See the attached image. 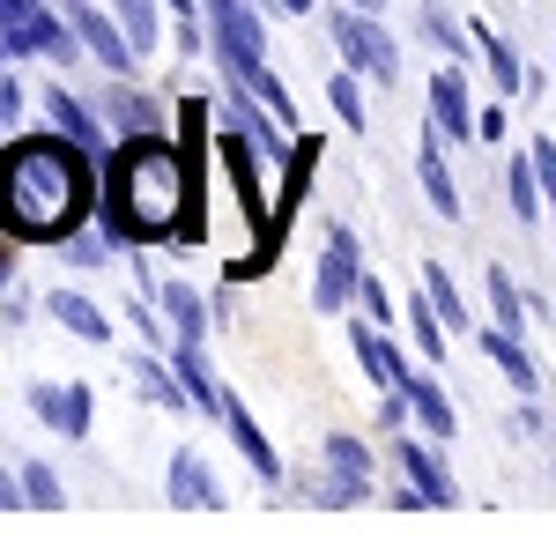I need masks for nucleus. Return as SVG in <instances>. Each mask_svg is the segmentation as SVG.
Here are the masks:
<instances>
[{
	"mask_svg": "<svg viewBox=\"0 0 556 556\" xmlns=\"http://www.w3.org/2000/svg\"><path fill=\"white\" fill-rule=\"evenodd\" d=\"M89 149L67 134H23L0 149V230L15 238H67L89 215Z\"/></svg>",
	"mask_w": 556,
	"mask_h": 556,
	"instance_id": "obj_1",
	"label": "nucleus"
},
{
	"mask_svg": "<svg viewBox=\"0 0 556 556\" xmlns=\"http://www.w3.org/2000/svg\"><path fill=\"white\" fill-rule=\"evenodd\" d=\"M104 230L134 245V238H172V230H201L193 215V172L164 134H141L112 156V193H104Z\"/></svg>",
	"mask_w": 556,
	"mask_h": 556,
	"instance_id": "obj_2",
	"label": "nucleus"
},
{
	"mask_svg": "<svg viewBox=\"0 0 556 556\" xmlns=\"http://www.w3.org/2000/svg\"><path fill=\"white\" fill-rule=\"evenodd\" d=\"M327 30H334V52H342L356 75H371V83H401V45H393V30H386L379 15L342 8V15H327Z\"/></svg>",
	"mask_w": 556,
	"mask_h": 556,
	"instance_id": "obj_3",
	"label": "nucleus"
},
{
	"mask_svg": "<svg viewBox=\"0 0 556 556\" xmlns=\"http://www.w3.org/2000/svg\"><path fill=\"white\" fill-rule=\"evenodd\" d=\"M356 282H364V253H356V230H349V223H327V253H319V282H312V304H319V312H349V304H356Z\"/></svg>",
	"mask_w": 556,
	"mask_h": 556,
	"instance_id": "obj_4",
	"label": "nucleus"
},
{
	"mask_svg": "<svg viewBox=\"0 0 556 556\" xmlns=\"http://www.w3.org/2000/svg\"><path fill=\"white\" fill-rule=\"evenodd\" d=\"M67 23H75V38H83V52H97L112 75H134V38L119 15H104L97 0H67Z\"/></svg>",
	"mask_w": 556,
	"mask_h": 556,
	"instance_id": "obj_5",
	"label": "nucleus"
},
{
	"mask_svg": "<svg viewBox=\"0 0 556 556\" xmlns=\"http://www.w3.org/2000/svg\"><path fill=\"white\" fill-rule=\"evenodd\" d=\"M67 23L45 8V0H0V52L8 60H30V52H52Z\"/></svg>",
	"mask_w": 556,
	"mask_h": 556,
	"instance_id": "obj_6",
	"label": "nucleus"
},
{
	"mask_svg": "<svg viewBox=\"0 0 556 556\" xmlns=\"http://www.w3.org/2000/svg\"><path fill=\"white\" fill-rule=\"evenodd\" d=\"M30 416H38L52 438H89L97 401H89V386H30Z\"/></svg>",
	"mask_w": 556,
	"mask_h": 556,
	"instance_id": "obj_7",
	"label": "nucleus"
},
{
	"mask_svg": "<svg viewBox=\"0 0 556 556\" xmlns=\"http://www.w3.org/2000/svg\"><path fill=\"white\" fill-rule=\"evenodd\" d=\"M430 445H438V438H430ZM430 445H424V438H408V430H401V438H393V460H401V475H408V482L424 490L430 505H460V482L445 475V460H438Z\"/></svg>",
	"mask_w": 556,
	"mask_h": 556,
	"instance_id": "obj_8",
	"label": "nucleus"
},
{
	"mask_svg": "<svg viewBox=\"0 0 556 556\" xmlns=\"http://www.w3.org/2000/svg\"><path fill=\"white\" fill-rule=\"evenodd\" d=\"M416 178H424V201L445 223H460V186H453V164H445V134L424 127V141H416Z\"/></svg>",
	"mask_w": 556,
	"mask_h": 556,
	"instance_id": "obj_9",
	"label": "nucleus"
},
{
	"mask_svg": "<svg viewBox=\"0 0 556 556\" xmlns=\"http://www.w3.org/2000/svg\"><path fill=\"white\" fill-rule=\"evenodd\" d=\"M430 127L445 134V141H475L468 75H460V67H438V75H430Z\"/></svg>",
	"mask_w": 556,
	"mask_h": 556,
	"instance_id": "obj_10",
	"label": "nucleus"
},
{
	"mask_svg": "<svg viewBox=\"0 0 556 556\" xmlns=\"http://www.w3.org/2000/svg\"><path fill=\"white\" fill-rule=\"evenodd\" d=\"M393 393H408V408H416V424H424V438H453L460 430V416H453V401H445V386L430 379V371H401V386Z\"/></svg>",
	"mask_w": 556,
	"mask_h": 556,
	"instance_id": "obj_11",
	"label": "nucleus"
},
{
	"mask_svg": "<svg viewBox=\"0 0 556 556\" xmlns=\"http://www.w3.org/2000/svg\"><path fill=\"white\" fill-rule=\"evenodd\" d=\"M223 424H230V445H238V453L253 460V475H260V482H282V460H275L267 430H260L253 416H245V401H230V393H223Z\"/></svg>",
	"mask_w": 556,
	"mask_h": 556,
	"instance_id": "obj_12",
	"label": "nucleus"
},
{
	"mask_svg": "<svg viewBox=\"0 0 556 556\" xmlns=\"http://www.w3.org/2000/svg\"><path fill=\"white\" fill-rule=\"evenodd\" d=\"M45 119H52V134H67V141H83L89 156L104 149V127H97V112H89L83 97H67V89H60V83L45 89Z\"/></svg>",
	"mask_w": 556,
	"mask_h": 556,
	"instance_id": "obj_13",
	"label": "nucleus"
},
{
	"mask_svg": "<svg viewBox=\"0 0 556 556\" xmlns=\"http://www.w3.org/2000/svg\"><path fill=\"white\" fill-rule=\"evenodd\" d=\"M164 482H172V505H193V513H223V490H215V475H208V460H201V453H178Z\"/></svg>",
	"mask_w": 556,
	"mask_h": 556,
	"instance_id": "obj_14",
	"label": "nucleus"
},
{
	"mask_svg": "<svg viewBox=\"0 0 556 556\" xmlns=\"http://www.w3.org/2000/svg\"><path fill=\"white\" fill-rule=\"evenodd\" d=\"M482 356L513 379V393H542V371H534V356H527V342L519 334H505V327H482Z\"/></svg>",
	"mask_w": 556,
	"mask_h": 556,
	"instance_id": "obj_15",
	"label": "nucleus"
},
{
	"mask_svg": "<svg viewBox=\"0 0 556 556\" xmlns=\"http://www.w3.org/2000/svg\"><path fill=\"white\" fill-rule=\"evenodd\" d=\"M349 349H356L364 379H371V386H386V393H393V386H401V371H408V364H401V356L386 349V334L371 327V319H356V327H349Z\"/></svg>",
	"mask_w": 556,
	"mask_h": 556,
	"instance_id": "obj_16",
	"label": "nucleus"
},
{
	"mask_svg": "<svg viewBox=\"0 0 556 556\" xmlns=\"http://www.w3.org/2000/svg\"><path fill=\"white\" fill-rule=\"evenodd\" d=\"M172 371H178V386L193 393V408L223 416V386H215V371H208V356H201V342H172Z\"/></svg>",
	"mask_w": 556,
	"mask_h": 556,
	"instance_id": "obj_17",
	"label": "nucleus"
},
{
	"mask_svg": "<svg viewBox=\"0 0 556 556\" xmlns=\"http://www.w3.org/2000/svg\"><path fill=\"white\" fill-rule=\"evenodd\" d=\"M104 119L127 134V141H141V134H164V112H156V104H149L141 89H127V83L104 89Z\"/></svg>",
	"mask_w": 556,
	"mask_h": 556,
	"instance_id": "obj_18",
	"label": "nucleus"
},
{
	"mask_svg": "<svg viewBox=\"0 0 556 556\" xmlns=\"http://www.w3.org/2000/svg\"><path fill=\"white\" fill-rule=\"evenodd\" d=\"M482 290H490V327H505V334H527V319L542 312V304L519 298V282L505 275V267H490V275H482Z\"/></svg>",
	"mask_w": 556,
	"mask_h": 556,
	"instance_id": "obj_19",
	"label": "nucleus"
},
{
	"mask_svg": "<svg viewBox=\"0 0 556 556\" xmlns=\"http://www.w3.org/2000/svg\"><path fill=\"white\" fill-rule=\"evenodd\" d=\"M319 453H327V475H334V482H349L356 497H371V453H364L349 430H327V445H319Z\"/></svg>",
	"mask_w": 556,
	"mask_h": 556,
	"instance_id": "obj_20",
	"label": "nucleus"
},
{
	"mask_svg": "<svg viewBox=\"0 0 556 556\" xmlns=\"http://www.w3.org/2000/svg\"><path fill=\"white\" fill-rule=\"evenodd\" d=\"M45 312H52L67 334H83V342H112V319H104L89 298H75V290H52V298H45Z\"/></svg>",
	"mask_w": 556,
	"mask_h": 556,
	"instance_id": "obj_21",
	"label": "nucleus"
},
{
	"mask_svg": "<svg viewBox=\"0 0 556 556\" xmlns=\"http://www.w3.org/2000/svg\"><path fill=\"white\" fill-rule=\"evenodd\" d=\"M156 304H164V319H172V342H201V334H208V304L193 298L186 282H164Z\"/></svg>",
	"mask_w": 556,
	"mask_h": 556,
	"instance_id": "obj_22",
	"label": "nucleus"
},
{
	"mask_svg": "<svg viewBox=\"0 0 556 556\" xmlns=\"http://www.w3.org/2000/svg\"><path fill=\"white\" fill-rule=\"evenodd\" d=\"M127 371L141 379V393H149L156 408H172V416H186V408H193V393L178 386V371H172V364H156V356H134Z\"/></svg>",
	"mask_w": 556,
	"mask_h": 556,
	"instance_id": "obj_23",
	"label": "nucleus"
},
{
	"mask_svg": "<svg viewBox=\"0 0 556 556\" xmlns=\"http://www.w3.org/2000/svg\"><path fill=\"white\" fill-rule=\"evenodd\" d=\"M408 327H416V342H424V364L438 371V364H445V319H438L430 290H416V298H408Z\"/></svg>",
	"mask_w": 556,
	"mask_h": 556,
	"instance_id": "obj_24",
	"label": "nucleus"
},
{
	"mask_svg": "<svg viewBox=\"0 0 556 556\" xmlns=\"http://www.w3.org/2000/svg\"><path fill=\"white\" fill-rule=\"evenodd\" d=\"M475 45H482V60H490V83L505 89V97H513V89H527V75H519V52L497 38V30H475Z\"/></svg>",
	"mask_w": 556,
	"mask_h": 556,
	"instance_id": "obj_25",
	"label": "nucleus"
},
{
	"mask_svg": "<svg viewBox=\"0 0 556 556\" xmlns=\"http://www.w3.org/2000/svg\"><path fill=\"white\" fill-rule=\"evenodd\" d=\"M534 186H542L534 156H519L513 172H505V193H513V215H519V223H542V193H534Z\"/></svg>",
	"mask_w": 556,
	"mask_h": 556,
	"instance_id": "obj_26",
	"label": "nucleus"
},
{
	"mask_svg": "<svg viewBox=\"0 0 556 556\" xmlns=\"http://www.w3.org/2000/svg\"><path fill=\"white\" fill-rule=\"evenodd\" d=\"M23 505H38V513H60V505H67V490H60V475L45 468V460H23Z\"/></svg>",
	"mask_w": 556,
	"mask_h": 556,
	"instance_id": "obj_27",
	"label": "nucleus"
},
{
	"mask_svg": "<svg viewBox=\"0 0 556 556\" xmlns=\"http://www.w3.org/2000/svg\"><path fill=\"white\" fill-rule=\"evenodd\" d=\"M327 104H334V119H342L349 134H364V89H356V67L327 75Z\"/></svg>",
	"mask_w": 556,
	"mask_h": 556,
	"instance_id": "obj_28",
	"label": "nucleus"
},
{
	"mask_svg": "<svg viewBox=\"0 0 556 556\" xmlns=\"http://www.w3.org/2000/svg\"><path fill=\"white\" fill-rule=\"evenodd\" d=\"M424 290H430V304H438V319H445V327H468V304H460L453 275H445L438 260H424Z\"/></svg>",
	"mask_w": 556,
	"mask_h": 556,
	"instance_id": "obj_29",
	"label": "nucleus"
},
{
	"mask_svg": "<svg viewBox=\"0 0 556 556\" xmlns=\"http://www.w3.org/2000/svg\"><path fill=\"white\" fill-rule=\"evenodd\" d=\"M112 245H119L112 230H83V223L67 230V260H75V267H104V260H112Z\"/></svg>",
	"mask_w": 556,
	"mask_h": 556,
	"instance_id": "obj_30",
	"label": "nucleus"
},
{
	"mask_svg": "<svg viewBox=\"0 0 556 556\" xmlns=\"http://www.w3.org/2000/svg\"><path fill=\"white\" fill-rule=\"evenodd\" d=\"M112 8H119V23H127L134 52H149V45H156V0H112Z\"/></svg>",
	"mask_w": 556,
	"mask_h": 556,
	"instance_id": "obj_31",
	"label": "nucleus"
},
{
	"mask_svg": "<svg viewBox=\"0 0 556 556\" xmlns=\"http://www.w3.org/2000/svg\"><path fill=\"white\" fill-rule=\"evenodd\" d=\"M356 304H364V319H371V327H393V298H386L379 275H364V282H356Z\"/></svg>",
	"mask_w": 556,
	"mask_h": 556,
	"instance_id": "obj_32",
	"label": "nucleus"
},
{
	"mask_svg": "<svg viewBox=\"0 0 556 556\" xmlns=\"http://www.w3.org/2000/svg\"><path fill=\"white\" fill-rule=\"evenodd\" d=\"M424 30H430V38H438V45H445V52H460V45H468V38H460V30H453V15H445L438 0H424Z\"/></svg>",
	"mask_w": 556,
	"mask_h": 556,
	"instance_id": "obj_33",
	"label": "nucleus"
},
{
	"mask_svg": "<svg viewBox=\"0 0 556 556\" xmlns=\"http://www.w3.org/2000/svg\"><path fill=\"white\" fill-rule=\"evenodd\" d=\"M15 119H23V89L15 75H0V134H15Z\"/></svg>",
	"mask_w": 556,
	"mask_h": 556,
	"instance_id": "obj_34",
	"label": "nucleus"
},
{
	"mask_svg": "<svg viewBox=\"0 0 556 556\" xmlns=\"http://www.w3.org/2000/svg\"><path fill=\"white\" fill-rule=\"evenodd\" d=\"M534 172H542V193H549V208H556V141H534Z\"/></svg>",
	"mask_w": 556,
	"mask_h": 556,
	"instance_id": "obj_35",
	"label": "nucleus"
},
{
	"mask_svg": "<svg viewBox=\"0 0 556 556\" xmlns=\"http://www.w3.org/2000/svg\"><path fill=\"white\" fill-rule=\"evenodd\" d=\"M519 438H542V430H549V416H542V408H534V393H527V408H519Z\"/></svg>",
	"mask_w": 556,
	"mask_h": 556,
	"instance_id": "obj_36",
	"label": "nucleus"
},
{
	"mask_svg": "<svg viewBox=\"0 0 556 556\" xmlns=\"http://www.w3.org/2000/svg\"><path fill=\"white\" fill-rule=\"evenodd\" d=\"M497 134H505V112H497V104H482V119H475V141H497Z\"/></svg>",
	"mask_w": 556,
	"mask_h": 556,
	"instance_id": "obj_37",
	"label": "nucleus"
},
{
	"mask_svg": "<svg viewBox=\"0 0 556 556\" xmlns=\"http://www.w3.org/2000/svg\"><path fill=\"white\" fill-rule=\"evenodd\" d=\"M15 505H23V475L0 468V513H15Z\"/></svg>",
	"mask_w": 556,
	"mask_h": 556,
	"instance_id": "obj_38",
	"label": "nucleus"
},
{
	"mask_svg": "<svg viewBox=\"0 0 556 556\" xmlns=\"http://www.w3.org/2000/svg\"><path fill=\"white\" fill-rule=\"evenodd\" d=\"M275 8H282V15H312L319 0H275Z\"/></svg>",
	"mask_w": 556,
	"mask_h": 556,
	"instance_id": "obj_39",
	"label": "nucleus"
},
{
	"mask_svg": "<svg viewBox=\"0 0 556 556\" xmlns=\"http://www.w3.org/2000/svg\"><path fill=\"white\" fill-rule=\"evenodd\" d=\"M164 8H172L178 23H193V0H164Z\"/></svg>",
	"mask_w": 556,
	"mask_h": 556,
	"instance_id": "obj_40",
	"label": "nucleus"
},
{
	"mask_svg": "<svg viewBox=\"0 0 556 556\" xmlns=\"http://www.w3.org/2000/svg\"><path fill=\"white\" fill-rule=\"evenodd\" d=\"M349 8H364V15H386V0H349Z\"/></svg>",
	"mask_w": 556,
	"mask_h": 556,
	"instance_id": "obj_41",
	"label": "nucleus"
},
{
	"mask_svg": "<svg viewBox=\"0 0 556 556\" xmlns=\"http://www.w3.org/2000/svg\"><path fill=\"white\" fill-rule=\"evenodd\" d=\"M0 75H8V52H0Z\"/></svg>",
	"mask_w": 556,
	"mask_h": 556,
	"instance_id": "obj_42",
	"label": "nucleus"
}]
</instances>
